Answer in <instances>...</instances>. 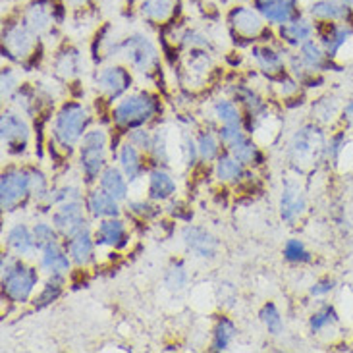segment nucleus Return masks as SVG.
<instances>
[{
  "mask_svg": "<svg viewBox=\"0 0 353 353\" xmlns=\"http://www.w3.org/2000/svg\"><path fill=\"white\" fill-rule=\"evenodd\" d=\"M159 112H161L159 99L153 93L139 89L124 95L112 106L110 120L120 134H125L135 128L149 125L153 120H157Z\"/></svg>",
  "mask_w": 353,
  "mask_h": 353,
  "instance_id": "7ed1b4c3",
  "label": "nucleus"
},
{
  "mask_svg": "<svg viewBox=\"0 0 353 353\" xmlns=\"http://www.w3.org/2000/svg\"><path fill=\"white\" fill-rule=\"evenodd\" d=\"M64 282H66V274H48V280L43 284L41 292L35 294V297H33V305L37 307V309L50 305L62 294Z\"/></svg>",
  "mask_w": 353,
  "mask_h": 353,
  "instance_id": "e433bc0d",
  "label": "nucleus"
},
{
  "mask_svg": "<svg viewBox=\"0 0 353 353\" xmlns=\"http://www.w3.org/2000/svg\"><path fill=\"white\" fill-rule=\"evenodd\" d=\"M116 157H118L120 168H122V172L125 174V178L130 180V183H135V181H139L143 178L147 166H145L143 151H141V149H137L134 143H130V141L125 139L124 143L120 145Z\"/></svg>",
  "mask_w": 353,
  "mask_h": 353,
  "instance_id": "bb28decb",
  "label": "nucleus"
},
{
  "mask_svg": "<svg viewBox=\"0 0 353 353\" xmlns=\"http://www.w3.org/2000/svg\"><path fill=\"white\" fill-rule=\"evenodd\" d=\"M307 16L315 23L321 21H353L352 10L342 0H313L307 8Z\"/></svg>",
  "mask_w": 353,
  "mask_h": 353,
  "instance_id": "b1692460",
  "label": "nucleus"
},
{
  "mask_svg": "<svg viewBox=\"0 0 353 353\" xmlns=\"http://www.w3.org/2000/svg\"><path fill=\"white\" fill-rule=\"evenodd\" d=\"M135 12L147 26L164 29L181 21L183 0H135Z\"/></svg>",
  "mask_w": 353,
  "mask_h": 353,
  "instance_id": "2eb2a0df",
  "label": "nucleus"
},
{
  "mask_svg": "<svg viewBox=\"0 0 353 353\" xmlns=\"http://www.w3.org/2000/svg\"><path fill=\"white\" fill-rule=\"evenodd\" d=\"M336 321H338V315H336L334 307L325 305L321 307L316 313H313L309 325H311V330H313V332H321V330H325L326 326H330L332 323H336Z\"/></svg>",
  "mask_w": 353,
  "mask_h": 353,
  "instance_id": "de8ad7c7",
  "label": "nucleus"
},
{
  "mask_svg": "<svg viewBox=\"0 0 353 353\" xmlns=\"http://www.w3.org/2000/svg\"><path fill=\"white\" fill-rule=\"evenodd\" d=\"M6 248L18 255V257H31L37 249V241H35V234H33V228H29L28 224L23 222H18L14 224L12 228L8 230L6 234Z\"/></svg>",
  "mask_w": 353,
  "mask_h": 353,
  "instance_id": "cd10ccee",
  "label": "nucleus"
},
{
  "mask_svg": "<svg viewBox=\"0 0 353 353\" xmlns=\"http://www.w3.org/2000/svg\"><path fill=\"white\" fill-rule=\"evenodd\" d=\"M85 201H68L54 207L52 212V224L58 230V234L62 236V239H70L85 232L89 228V219L85 214Z\"/></svg>",
  "mask_w": 353,
  "mask_h": 353,
  "instance_id": "dca6fc26",
  "label": "nucleus"
},
{
  "mask_svg": "<svg viewBox=\"0 0 353 353\" xmlns=\"http://www.w3.org/2000/svg\"><path fill=\"white\" fill-rule=\"evenodd\" d=\"M212 118L219 125H243L239 105L232 99H216L212 103Z\"/></svg>",
  "mask_w": 353,
  "mask_h": 353,
  "instance_id": "72a5a7b5",
  "label": "nucleus"
},
{
  "mask_svg": "<svg viewBox=\"0 0 353 353\" xmlns=\"http://www.w3.org/2000/svg\"><path fill=\"white\" fill-rule=\"evenodd\" d=\"M226 29L230 37L241 45H255L261 41H272L276 35L272 26L248 2H236L226 12Z\"/></svg>",
  "mask_w": 353,
  "mask_h": 353,
  "instance_id": "39448f33",
  "label": "nucleus"
},
{
  "mask_svg": "<svg viewBox=\"0 0 353 353\" xmlns=\"http://www.w3.org/2000/svg\"><path fill=\"white\" fill-rule=\"evenodd\" d=\"M190 282V272L183 261H174L170 267L166 268V274H164V286L168 288L174 294H180L181 290H185Z\"/></svg>",
  "mask_w": 353,
  "mask_h": 353,
  "instance_id": "58836bf2",
  "label": "nucleus"
},
{
  "mask_svg": "<svg viewBox=\"0 0 353 353\" xmlns=\"http://www.w3.org/2000/svg\"><path fill=\"white\" fill-rule=\"evenodd\" d=\"M2 2H4V0H2ZM8 2H12V0H8Z\"/></svg>",
  "mask_w": 353,
  "mask_h": 353,
  "instance_id": "bf43d9fd",
  "label": "nucleus"
},
{
  "mask_svg": "<svg viewBox=\"0 0 353 353\" xmlns=\"http://www.w3.org/2000/svg\"><path fill=\"white\" fill-rule=\"evenodd\" d=\"M249 4L257 10L272 28L288 23L303 14L299 0H249Z\"/></svg>",
  "mask_w": 353,
  "mask_h": 353,
  "instance_id": "a211bd4d",
  "label": "nucleus"
},
{
  "mask_svg": "<svg viewBox=\"0 0 353 353\" xmlns=\"http://www.w3.org/2000/svg\"><path fill=\"white\" fill-rule=\"evenodd\" d=\"M181 241H183L185 249L195 257L214 259L219 255V239L214 238L209 230L201 228V226H193V224L185 226L181 230Z\"/></svg>",
  "mask_w": 353,
  "mask_h": 353,
  "instance_id": "aec40b11",
  "label": "nucleus"
},
{
  "mask_svg": "<svg viewBox=\"0 0 353 353\" xmlns=\"http://www.w3.org/2000/svg\"><path fill=\"white\" fill-rule=\"evenodd\" d=\"M77 199H81V190L77 185H62V188H54V190L50 191L45 207H58L62 203Z\"/></svg>",
  "mask_w": 353,
  "mask_h": 353,
  "instance_id": "a18cd8bd",
  "label": "nucleus"
},
{
  "mask_svg": "<svg viewBox=\"0 0 353 353\" xmlns=\"http://www.w3.org/2000/svg\"><path fill=\"white\" fill-rule=\"evenodd\" d=\"M259 319H261V323H263L265 328L268 330V334L278 336L284 332V321H282V315H280L278 307L274 305L272 301H268V303L263 305L261 313H259Z\"/></svg>",
  "mask_w": 353,
  "mask_h": 353,
  "instance_id": "79ce46f5",
  "label": "nucleus"
},
{
  "mask_svg": "<svg viewBox=\"0 0 353 353\" xmlns=\"http://www.w3.org/2000/svg\"><path fill=\"white\" fill-rule=\"evenodd\" d=\"M52 70L62 81H74L83 72V54L74 45H64L58 48L57 54L52 58Z\"/></svg>",
  "mask_w": 353,
  "mask_h": 353,
  "instance_id": "4be33fe9",
  "label": "nucleus"
},
{
  "mask_svg": "<svg viewBox=\"0 0 353 353\" xmlns=\"http://www.w3.org/2000/svg\"><path fill=\"white\" fill-rule=\"evenodd\" d=\"M216 134H219L222 145L230 147V145L236 143L238 139H241L245 135V130H243V125H219Z\"/></svg>",
  "mask_w": 353,
  "mask_h": 353,
  "instance_id": "864d4df0",
  "label": "nucleus"
},
{
  "mask_svg": "<svg viewBox=\"0 0 353 353\" xmlns=\"http://www.w3.org/2000/svg\"><path fill=\"white\" fill-rule=\"evenodd\" d=\"M19 16L43 41L57 39L68 21V8L62 0H23Z\"/></svg>",
  "mask_w": 353,
  "mask_h": 353,
  "instance_id": "423d86ee",
  "label": "nucleus"
},
{
  "mask_svg": "<svg viewBox=\"0 0 353 353\" xmlns=\"http://www.w3.org/2000/svg\"><path fill=\"white\" fill-rule=\"evenodd\" d=\"M249 57L255 62L259 72L263 76H267L268 79L286 74L288 50L276 39H272V41H261V43L251 45Z\"/></svg>",
  "mask_w": 353,
  "mask_h": 353,
  "instance_id": "4468645a",
  "label": "nucleus"
},
{
  "mask_svg": "<svg viewBox=\"0 0 353 353\" xmlns=\"http://www.w3.org/2000/svg\"><path fill=\"white\" fill-rule=\"evenodd\" d=\"M93 236H95L97 249L105 248L110 251H120L130 243V230L120 216L99 220L97 228L93 230Z\"/></svg>",
  "mask_w": 353,
  "mask_h": 353,
  "instance_id": "6ab92c4d",
  "label": "nucleus"
},
{
  "mask_svg": "<svg viewBox=\"0 0 353 353\" xmlns=\"http://www.w3.org/2000/svg\"><path fill=\"white\" fill-rule=\"evenodd\" d=\"M228 151L236 159H238L239 163L245 164V166H259V164H263V151H261V145L251 137V135H243L241 139H238L236 143H232L228 147Z\"/></svg>",
  "mask_w": 353,
  "mask_h": 353,
  "instance_id": "2f4dec72",
  "label": "nucleus"
},
{
  "mask_svg": "<svg viewBox=\"0 0 353 353\" xmlns=\"http://www.w3.org/2000/svg\"><path fill=\"white\" fill-rule=\"evenodd\" d=\"M72 265H74V263H72V259H70V253H68L64 241L58 243V245H52V248H47L41 251L39 267H41V270H45L47 274H68Z\"/></svg>",
  "mask_w": 353,
  "mask_h": 353,
  "instance_id": "c756f323",
  "label": "nucleus"
},
{
  "mask_svg": "<svg viewBox=\"0 0 353 353\" xmlns=\"http://www.w3.org/2000/svg\"><path fill=\"white\" fill-rule=\"evenodd\" d=\"M238 334V328L236 325L230 321L228 316H220L219 323L214 326V332H212V344H210V350L212 352H226L234 338Z\"/></svg>",
  "mask_w": 353,
  "mask_h": 353,
  "instance_id": "4c0bfd02",
  "label": "nucleus"
},
{
  "mask_svg": "<svg viewBox=\"0 0 353 353\" xmlns=\"http://www.w3.org/2000/svg\"><path fill=\"white\" fill-rule=\"evenodd\" d=\"M276 37L288 48H299L309 39L315 37V21L309 16H297L296 19L276 28Z\"/></svg>",
  "mask_w": 353,
  "mask_h": 353,
  "instance_id": "412c9836",
  "label": "nucleus"
},
{
  "mask_svg": "<svg viewBox=\"0 0 353 353\" xmlns=\"http://www.w3.org/2000/svg\"><path fill=\"white\" fill-rule=\"evenodd\" d=\"M93 85L99 91V95L106 101H120L128 95V91L134 85V76L130 68L122 64H110V66L99 68L93 76Z\"/></svg>",
  "mask_w": 353,
  "mask_h": 353,
  "instance_id": "ddd939ff",
  "label": "nucleus"
},
{
  "mask_svg": "<svg viewBox=\"0 0 353 353\" xmlns=\"http://www.w3.org/2000/svg\"><path fill=\"white\" fill-rule=\"evenodd\" d=\"M108 143H110V135L105 128L101 125H93L89 128L79 143V168H81V176L85 185H93L99 181L101 174L108 166Z\"/></svg>",
  "mask_w": 353,
  "mask_h": 353,
  "instance_id": "0eeeda50",
  "label": "nucleus"
},
{
  "mask_svg": "<svg viewBox=\"0 0 353 353\" xmlns=\"http://www.w3.org/2000/svg\"><path fill=\"white\" fill-rule=\"evenodd\" d=\"M33 234H35V241H37L39 251L62 243V236L58 234V230L54 228V224L37 222V224L33 226Z\"/></svg>",
  "mask_w": 353,
  "mask_h": 353,
  "instance_id": "a19ab883",
  "label": "nucleus"
},
{
  "mask_svg": "<svg viewBox=\"0 0 353 353\" xmlns=\"http://www.w3.org/2000/svg\"><path fill=\"white\" fill-rule=\"evenodd\" d=\"M176 191H178L176 180L166 168L154 166L153 170H149V178H147V195H149V199L154 201V203H163V201L172 199Z\"/></svg>",
  "mask_w": 353,
  "mask_h": 353,
  "instance_id": "a878e982",
  "label": "nucleus"
},
{
  "mask_svg": "<svg viewBox=\"0 0 353 353\" xmlns=\"http://www.w3.org/2000/svg\"><path fill=\"white\" fill-rule=\"evenodd\" d=\"M45 52V41L19 16V8H10L2 18V57L23 68L37 66Z\"/></svg>",
  "mask_w": 353,
  "mask_h": 353,
  "instance_id": "f257e3e1",
  "label": "nucleus"
},
{
  "mask_svg": "<svg viewBox=\"0 0 353 353\" xmlns=\"http://www.w3.org/2000/svg\"><path fill=\"white\" fill-rule=\"evenodd\" d=\"M336 112H338V103H336V99H330V97H325L313 105V118L323 122V124L332 122Z\"/></svg>",
  "mask_w": 353,
  "mask_h": 353,
  "instance_id": "49530a36",
  "label": "nucleus"
},
{
  "mask_svg": "<svg viewBox=\"0 0 353 353\" xmlns=\"http://www.w3.org/2000/svg\"><path fill=\"white\" fill-rule=\"evenodd\" d=\"M326 153V139L321 128L305 124L292 135L288 143V159L296 170H309L321 163Z\"/></svg>",
  "mask_w": 353,
  "mask_h": 353,
  "instance_id": "6e6552de",
  "label": "nucleus"
},
{
  "mask_svg": "<svg viewBox=\"0 0 353 353\" xmlns=\"http://www.w3.org/2000/svg\"><path fill=\"white\" fill-rule=\"evenodd\" d=\"M64 245H66L68 253H70V259H72V263H74L76 267H89V265L95 261L97 241L91 230H85V232L77 234L74 238L64 239Z\"/></svg>",
  "mask_w": 353,
  "mask_h": 353,
  "instance_id": "393cba45",
  "label": "nucleus"
},
{
  "mask_svg": "<svg viewBox=\"0 0 353 353\" xmlns=\"http://www.w3.org/2000/svg\"><path fill=\"white\" fill-rule=\"evenodd\" d=\"M278 209H280V219L290 226H294L303 216L307 209V197L305 190L297 178H284Z\"/></svg>",
  "mask_w": 353,
  "mask_h": 353,
  "instance_id": "f3484780",
  "label": "nucleus"
},
{
  "mask_svg": "<svg viewBox=\"0 0 353 353\" xmlns=\"http://www.w3.org/2000/svg\"><path fill=\"white\" fill-rule=\"evenodd\" d=\"M128 210L137 219H153L159 214V209L151 203V199H130L128 201Z\"/></svg>",
  "mask_w": 353,
  "mask_h": 353,
  "instance_id": "3c124183",
  "label": "nucleus"
},
{
  "mask_svg": "<svg viewBox=\"0 0 353 353\" xmlns=\"http://www.w3.org/2000/svg\"><path fill=\"white\" fill-rule=\"evenodd\" d=\"M66 4L68 12L74 16V18H85L89 14L95 12L97 0H62Z\"/></svg>",
  "mask_w": 353,
  "mask_h": 353,
  "instance_id": "603ef678",
  "label": "nucleus"
},
{
  "mask_svg": "<svg viewBox=\"0 0 353 353\" xmlns=\"http://www.w3.org/2000/svg\"><path fill=\"white\" fill-rule=\"evenodd\" d=\"M342 2H344L347 8L352 10V14H353V0H342Z\"/></svg>",
  "mask_w": 353,
  "mask_h": 353,
  "instance_id": "4d7b16f0",
  "label": "nucleus"
},
{
  "mask_svg": "<svg viewBox=\"0 0 353 353\" xmlns=\"http://www.w3.org/2000/svg\"><path fill=\"white\" fill-rule=\"evenodd\" d=\"M29 181H31V199L35 201V203H43L45 205L50 191H52L47 174L31 166L29 168Z\"/></svg>",
  "mask_w": 353,
  "mask_h": 353,
  "instance_id": "ea45409f",
  "label": "nucleus"
},
{
  "mask_svg": "<svg viewBox=\"0 0 353 353\" xmlns=\"http://www.w3.org/2000/svg\"><path fill=\"white\" fill-rule=\"evenodd\" d=\"M297 54L301 57V60H303L313 72L326 70L328 64H330V57L326 54L325 47L321 45V41H315V39H309L307 43H303L301 47L297 48Z\"/></svg>",
  "mask_w": 353,
  "mask_h": 353,
  "instance_id": "473e14b6",
  "label": "nucleus"
},
{
  "mask_svg": "<svg viewBox=\"0 0 353 353\" xmlns=\"http://www.w3.org/2000/svg\"><path fill=\"white\" fill-rule=\"evenodd\" d=\"M153 130H149L147 125H143V128L130 130V132H128V141L134 143L137 149H141L143 153H149L151 147H153Z\"/></svg>",
  "mask_w": 353,
  "mask_h": 353,
  "instance_id": "09e8293b",
  "label": "nucleus"
},
{
  "mask_svg": "<svg viewBox=\"0 0 353 353\" xmlns=\"http://www.w3.org/2000/svg\"><path fill=\"white\" fill-rule=\"evenodd\" d=\"M118 58H122L128 66L139 74H153L161 68V50L153 39L145 33H130L124 35Z\"/></svg>",
  "mask_w": 353,
  "mask_h": 353,
  "instance_id": "1a4fd4ad",
  "label": "nucleus"
},
{
  "mask_svg": "<svg viewBox=\"0 0 353 353\" xmlns=\"http://www.w3.org/2000/svg\"><path fill=\"white\" fill-rule=\"evenodd\" d=\"M128 181L130 180L125 178L122 168L108 164L103 170V174H101V178H99V188L105 190L108 195H112L114 199L122 203V201H128V193H130V183Z\"/></svg>",
  "mask_w": 353,
  "mask_h": 353,
  "instance_id": "7c9ffc66",
  "label": "nucleus"
},
{
  "mask_svg": "<svg viewBox=\"0 0 353 353\" xmlns=\"http://www.w3.org/2000/svg\"><path fill=\"white\" fill-rule=\"evenodd\" d=\"M2 296L12 303L26 305L31 301L39 286V270L28 265L26 261L18 255H2Z\"/></svg>",
  "mask_w": 353,
  "mask_h": 353,
  "instance_id": "20e7f679",
  "label": "nucleus"
},
{
  "mask_svg": "<svg viewBox=\"0 0 353 353\" xmlns=\"http://www.w3.org/2000/svg\"><path fill=\"white\" fill-rule=\"evenodd\" d=\"M195 143H197L201 163H214L220 157V143L222 141H220L219 134H214L209 128L207 130H201L197 137H195Z\"/></svg>",
  "mask_w": 353,
  "mask_h": 353,
  "instance_id": "c9c22d12",
  "label": "nucleus"
},
{
  "mask_svg": "<svg viewBox=\"0 0 353 353\" xmlns=\"http://www.w3.org/2000/svg\"><path fill=\"white\" fill-rule=\"evenodd\" d=\"M344 118H345V122H347V125H350V128H353V101L345 105Z\"/></svg>",
  "mask_w": 353,
  "mask_h": 353,
  "instance_id": "6e6d98bb",
  "label": "nucleus"
},
{
  "mask_svg": "<svg viewBox=\"0 0 353 353\" xmlns=\"http://www.w3.org/2000/svg\"><path fill=\"white\" fill-rule=\"evenodd\" d=\"M0 139L8 154L21 157L28 151L31 141V125L26 120V114L19 110H2L0 116Z\"/></svg>",
  "mask_w": 353,
  "mask_h": 353,
  "instance_id": "f8f14e48",
  "label": "nucleus"
},
{
  "mask_svg": "<svg viewBox=\"0 0 353 353\" xmlns=\"http://www.w3.org/2000/svg\"><path fill=\"white\" fill-rule=\"evenodd\" d=\"M334 290V280H330V278H325V280H319L316 284L309 288V294L315 297L326 296V294H330Z\"/></svg>",
  "mask_w": 353,
  "mask_h": 353,
  "instance_id": "5fc2aeb1",
  "label": "nucleus"
},
{
  "mask_svg": "<svg viewBox=\"0 0 353 353\" xmlns=\"http://www.w3.org/2000/svg\"><path fill=\"white\" fill-rule=\"evenodd\" d=\"M214 70V62L209 54V48H191L181 54L178 64V76L183 89L201 91L209 87L210 74Z\"/></svg>",
  "mask_w": 353,
  "mask_h": 353,
  "instance_id": "9d476101",
  "label": "nucleus"
},
{
  "mask_svg": "<svg viewBox=\"0 0 353 353\" xmlns=\"http://www.w3.org/2000/svg\"><path fill=\"white\" fill-rule=\"evenodd\" d=\"M236 2H245V0H236Z\"/></svg>",
  "mask_w": 353,
  "mask_h": 353,
  "instance_id": "13d9d810",
  "label": "nucleus"
},
{
  "mask_svg": "<svg viewBox=\"0 0 353 353\" xmlns=\"http://www.w3.org/2000/svg\"><path fill=\"white\" fill-rule=\"evenodd\" d=\"M234 101H236L239 106H243V108H245L249 120H251V118H255V116H259L263 110H267L268 108L267 101L259 95L253 87H249V85H239L238 89L234 91Z\"/></svg>",
  "mask_w": 353,
  "mask_h": 353,
  "instance_id": "f704fd0d",
  "label": "nucleus"
},
{
  "mask_svg": "<svg viewBox=\"0 0 353 353\" xmlns=\"http://www.w3.org/2000/svg\"><path fill=\"white\" fill-rule=\"evenodd\" d=\"M85 209L89 216L93 220L103 219H114L122 214V207L120 201L114 199L112 195H108L105 190H101L99 185L91 188L85 195Z\"/></svg>",
  "mask_w": 353,
  "mask_h": 353,
  "instance_id": "5701e85b",
  "label": "nucleus"
},
{
  "mask_svg": "<svg viewBox=\"0 0 353 353\" xmlns=\"http://www.w3.org/2000/svg\"><path fill=\"white\" fill-rule=\"evenodd\" d=\"M270 81H272V91H274V95H276L278 99H282V101H288V99L296 97L297 91H299V81H297L294 76L282 74V76L278 77H270Z\"/></svg>",
  "mask_w": 353,
  "mask_h": 353,
  "instance_id": "37998d69",
  "label": "nucleus"
},
{
  "mask_svg": "<svg viewBox=\"0 0 353 353\" xmlns=\"http://www.w3.org/2000/svg\"><path fill=\"white\" fill-rule=\"evenodd\" d=\"M284 259L288 263H296V265H301V263H309L311 261V253L307 251L305 243L301 239H288L286 245H284Z\"/></svg>",
  "mask_w": 353,
  "mask_h": 353,
  "instance_id": "c03bdc74",
  "label": "nucleus"
},
{
  "mask_svg": "<svg viewBox=\"0 0 353 353\" xmlns=\"http://www.w3.org/2000/svg\"><path fill=\"white\" fill-rule=\"evenodd\" d=\"M212 174L220 183L236 185V183H241L248 178V166L239 163L238 159L228 151V153H220L219 159L214 161Z\"/></svg>",
  "mask_w": 353,
  "mask_h": 353,
  "instance_id": "c85d7f7f",
  "label": "nucleus"
},
{
  "mask_svg": "<svg viewBox=\"0 0 353 353\" xmlns=\"http://www.w3.org/2000/svg\"><path fill=\"white\" fill-rule=\"evenodd\" d=\"M91 110L83 103H62L50 124V143H54V149L70 157L76 151V147H79L85 132L91 128Z\"/></svg>",
  "mask_w": 353,
  "mask_h": 353,
  "instance_id": "f03ea898",
  "label": "nucleus"
},
{
  "mask_svg": "<svg viewBox=\"0 0 353 353\" xmlns=\"http://www.w3.org/2000/svg\"><path fill=\"white\" fill-rule=\"evenodd\" d=\"M31 199V181L29 168L23 166H8L4 168L0 178V207L4 212L19 209Z\"/></svg>",
  "mask_w": 353,
  "mask_h": 353,
  "instance_id": "9b49d317",
  "label": "nucleus"
},
{
  "mask_svg": "<svg viewBox=\"0 0 353 353\" xmlns=\"http://www.w3.org/2000/svg\"><path fill=\"white\" fill-rule=\"evenodd\" d=\"M19 76L18 72L12 66L2 68V101H12V97L16 95L19 89Z\"/></svg>",
  "mask_w": 353,
  "mask_h": 353,
  "instance_id": "8fccbe9b",
  "label": "nucleus"
}]
</instances>
